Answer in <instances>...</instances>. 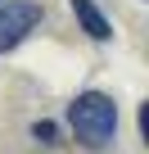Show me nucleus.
I'll return each mask as SVG.
<instances>
[{
    "label": "nucleus",
    "mask_w": 149,
    "mask_h": 154,
    "mask_svg": "<svg viewBox=\"0 0 149 154\" xmlns=\"http://www.w3.org/2000/svg\"><path fill=\"white\" fill-rule=\"evenodd\" d=\"M32 136H36L41 145H54V122H36V127H32Z\"/></svg>",
    "instance_id": "obj_4"
},
{
    "label": "nucleus",
    "mask_w": 149,
    "mask_h": 154,
    "mask_svg": "<svg viewBox=\"0 0 149 154\" xmlns=\"http://www.w3.org/2000/svg\"><path fill=\"white\" fill-rule=\"evenodd\" d=\"M41 18H45V9L36 0H0V54L18 50L41 27Z\"/></svg>",
    "instance_id": "obj_2"
},
{
    "label": "nucleus",
    "mask_w": 149,
    "mask_h": 154,
    "mask_svg": "<svg viewBox=\"0 0 149 154\" xmlns=\"http://www.w3.org/2000/svg\"><path fill=\"white\" fill-rule=\"evenodd\" d=\"M72 5V14H77V27L91 36V41H109L113 36V23L104 18V9L95 5V0H68Z\"/></svg>",
    "instance_id": "obj_3"
},
{
    "label": "nucleus",
    "mask_w": 149,
    "mask_h": 154,
    "mask_svg": "<svg viewBox=\"0 0 149 154\" xmlns=\"http://www.w3.org/2000/svg\"><path fill=\"white\" fill-rule=\"evenodd\" d=\"M68 127L72 140H82L86 149H109L118 140V100L109 91H77L68 104Z\"/></svg>",
    "instance_id": "obj_1"
}]
</instances>
